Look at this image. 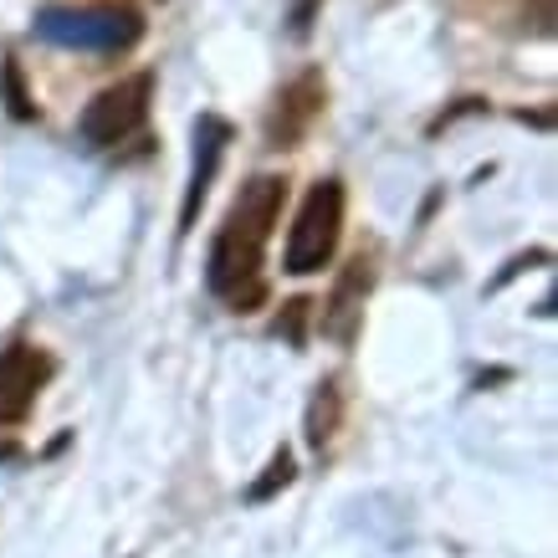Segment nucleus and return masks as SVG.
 <instances>
[{"mask_svg":"<svg viewBox=\"0 0 558 558\" xmlns=\"http://www.w3.org/2000/svg\"><path fill=\"white\" fill-rule=\"evenodd\" d=\"M282 201H288V180L282 174H256L241 185V195L231 201L226 220H220L216 241H210V262H205V282L216 298L236 307V313H252L262 298H267V282H262V262H267V241L271 226L282 216Z\"/></svg>","mask_w":558,"mask_h":558,"instance_id":"f257e3e1","label":"nucleus"},{"mask_svg":"<svg viewBox=\"0 0 558 558\" xmlns=\"http://www.w3.org/2000/svg\"><path fill=\"white\" fill-rule=\"evenodd\" d=\"M36 36L68 51H129L144 36L134 5H47L36 16Z\"/></svg>","mask_w":558,"mask_h":558,"instance_id":"f03ea898","label":"nucleus"},{"mask_svg":"<svg viewBox=\"0 0 558 558\" xmlns=\"http://www.w3.org/2000/svg\"><path fill=\"white\" fill-rule=\"evenodd\" d=\"M339 236H343V185L339 180H318V185L307 190V201L298 205L282 267H288L292 277H313V271H323L333 262Z\"/></svg>","mask_w":558,"mask_h":558,"instance_id":"7ed1b4c3","label":"nucleus"},{"mask_svg":"<svg viewBox=\"0 0 558 558\" xmlns=\"http://www.w3.org/2000/svg\"><path fill=\"white\" fill-rule=\"evenodd\" d=\"M149 102H154V72H134L119 77L113 87H102L98 98L83 108L77 119V138L87 149H119L149 123Z\"/></svg>","mask_w":558,"mask_h":558,"instance_id":"20e7f679","label":"nucleus"},{"mask_svg":"<svg viewBox=\"0 0 558 558\" xmlns=\"http://www.w3.org/2000/svg\"><path fill=\"white\" fill-rule=\"evenodd\" d=\"M323 98H328L323 72H298V77L277 93V102H271V113H267V144L271 149H298V144L307 138V129L318 123Z\"/></svg>","mask_w":558,"mask_h":558,"instance_id":"39448f33","label":"nucleus"},{"mask_svg":"<svg viewBox=\"0 0 558 558\" xmlns=\"http://www.w3.org/2000/svg\"><path fill=\"white\" fill-rule=\"evenodd\" d=\"M51 379V359L36 343H11L0 354V425H21L32 415L36 395Z\"/></svg>","mask_w":558,"mask_h":558,"instance_id":"423d86ee","label":"nucleus"},{"mask_svg":"<svg viewBox=\"0 0 558 558\" xmlns=\"http://www.w3.org/2000/svg\"><path fill=\"white\" fill-rule=\"evenodd\" d=\"M374 288V256L359 252L349 267H343V277L333 282V298L323 303V333L339 343H354V328L359 318H364V298H369Z\"/></svg>","mask_w":558,"mask_h":558,"instance_id":"0eeeda50","label":"nucleus"},{"mask_svg":"<svg viewBox=\"0 0 558 558\" xmlns=\"http://www.w3.org/2000/svg\"><path fill=\"white\" fill-rule=\"evenodd\" d=\"M195 174H190V190H185V210H180V231H190L195 226V205L205 201V190H210V174H216L220 154H226V144H231V123L216 119V113H205L201 123H195Z\"/></svg>","mask_w":558,"mask_h":558,"instance_id":"6e6552de","label":"nucleus"},{"mask_svg":"<svg viewBox=\"0 0 558 558\" xmlns=\"http://www.w3.org/2000/svg\"><path fill=\"white\" fill-rule=\"evenodd\" d=\"M333 430H339V385L328 379V385H318L313 405H307V440L323 451L333 440Z\"/></svg>","mask_w":558,"mask_h":558,"instance_id":"1a4fd4ad","label":"nucleus"},{"mask_svg":"<svg viewBox=\"0 0 558 558\" xmlns=\"http://www.w3.org/2000/svg\"><path fill=\"white\" fill-rule=\"evenodd\" d=\"M288 482H292V457H288V451H277V457H271V466H267V476L252 487V497L262 502V497H271L277 487H288Z\"/></svg>","mask_w":558,"mask_h":558,"instance_id":"9d476101","label":"nucleus"},{"mask_svg":"<svg viewBox=\"0 0 558 558\" xmlns=\"http://www.w3.org/2000/svg\"><path fill=\"white\" fill-rule=\"evenodd\" d=\"M5 98H11V113L16 119H36V102L26 98V87H21V68L5 57Z\"/></svg>","mask_w":558,"mask_h":558,"instance_id":"9b49d317","label":"nucleus"},{"mask_svg":"<svg viewBox=\"0 0 558 558\" xmlns=\"http://www.w3.org/2000/svg\"><path fill=\"white\" fill-rule=\"evenodd\" d=\"M307 313H313V303H307V298H298V303H288V318H277V333H288L292 343L303 339V318Z\"/></svg>","mask_w":558,"mask_h":558,"instance_id":"f8f14e48","label":"nucleus"},{"mask_svg":"<svg viewBox=\"0 0 558 558\" xmlns=\"http://www.w3.org/2000/svg\"><path fill=\"white\" fill-rule=\"evenodd\" d=\"M554 0H533V26H538V32L543 36H548V32H554Z\"/></svg>","mask_w":558,"mask_h":558,"instance_id":"ddd939ff","label":"nucleus"}]
</instances>
